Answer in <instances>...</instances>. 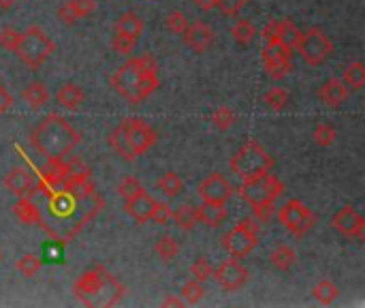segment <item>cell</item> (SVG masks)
Masks as SVG:
<instances>
[{
    "label": "cell",
    "mask_w": 365,
    "mask_h": 308,
    "mask_svg": "<svg viewBox=\"0 0 365 308\" xmlns=\"http://www.w3.org/2000/svg\"><path fill=\"white\" fill-rule=\"evenodd\" d=\"M319 99L325 107H340L349 99V86L342 79H327L319 90Z\"/></svg>",
    "instance_id": "21"
},
{
    "label": "cell",
    "mask_w": 365,
    "mask_h": 308,
    "mask_svg": "<svg viewBox=\"0 0 365 308\" xmlns=\"http://www.w3.org/2000/svg\"><path fill=\"white\" fill-rule=\"evenodd\" d=\"M171 219H173V221H175V225H178L180 229H184V232L192 229V227L199 223L197 208H195V206H190V204H184V206H180V208L173 212V217H171Z\"/></svg>",
    "instance_id": "32"
},
{
    "label": "cell",
    "mask_w": 365,
    "mask_h": 308,
    "mask_svg": "<svg viewBox=\"0 0 365 308\" xmlns=\"http://www.w3.org/2000/svg\"><path fill=\"white\" fill-rule=\"evenodd\" d=\"M171 217H173V210H171V206L169 204H156V208H154V214H152V221L150 223H156V225H167L169 221H171Z\"/></svg>",
    "instance_id": "43"
},
{
    "label": "cell",
    "mask_w": 365,
    "mask_h": 308,
    "mask_svg": "<svg viewBox=\"0 0 365 308\" xmlns=\"http://www.w3.org/2000/svg\"><path fill=\"white\" fill-rule=\"evenodd\" d=\"M98 2L96 0H66L60 9H58V19L66 26L75 24L81 17H88L96 11Z\"/></svg>",
    "instance_id": "20"
},
{
    "label": "cell",
    "mask_w": 365,
    "mask_h": 308,
    "mask_svg": "<svg viewBox=\"0 0 365 308\" xmlns=\"http://www.w3.org/2000/svg\"><path fill=\"white\" fill-rule=\"evenodd\" d=\"M342 81L349 86V88H353V90H361L365 86V64L361 60H355V62H351L346 69H344V73H342Z\"/></svg>",
    "instance_id": "31"
},
{
    "label": "cell",
    "mask_w": 365,
    "mask_h": 308,
    "mask_svg": "<svg viewBox=\"0 0 365 308\" xmlns=\"http://www.w3.org/2000/svg\"><path fill=\"white\" fill-rule=\"evenodd\" d=\"M295 49L299 51V56L304 58L306 64L319 66V64H323L334 54V43H331L329 34L323 28L312 26V28L302 32L299 43H297Z\"/></svg>",
    "instance_id": "7"
},
{
    "label": "cell",
    "mask_w": 365,
    "mask_h": 308,
    "mask_svg": "<svg viewBox=\"0 0 365 308\" xmlns=\"http://www.w3.org/2000/svg\"><path fill=\"white\" fill-rule=\"evenodd\" d=\"M4 187L17 197H32L38 191V182L34 178V174H30L26 167H13L6 176H4Z\"/></svg>",
    "instance_id": "17"
},
{
    "label": "cell",
    "mask_w": 365,
    "mask_h": 308,
    "mask_svg": "<svg viewBox=\"0 0 365 308\" xmlns=\"http://www.w3.org/2000/svg\"><path fill=\"white\" fill-rule=\"evenodd\" d=\"M293 51L280 43H267L263 49V66L272 79H284L293 71Z\"/></svg>",
    "instance_id": "12"
},
{
    "label": "cell",
    "mask_w": 365,
    "mask_h": 308,
    "mask_svg": "<svg viewBox=\"0 0 365 308\" xmlns=\"http://www.w3.org/2000/svg\"><path fill=\"white\" fill-rule=\"evenodd\" d=\"M56 101L64 107V109H71V111H77L83 101H86V92L81 86L77 84H62L58 94H56Z\"/></svg>",
    "instance_id": "22"
},
{
    "label": "cell",
    "mask_w": 365,
    "mask_h": 308,
    "mask_svg": "<svg viewBox=\"0 0 365 308\" xmlns=\"http://www.w3.org/2000/svg\"><path fill=\"white\" fill-rule=\"evenodd\" d=\"M312 137H314V141H317L321 148H327V146H331V144L336 141V129H334L329 122H319V124L314 126Z\"/></svg>",
    "instance_id": "39"
},
{
    "label": "cell",
    "mask_w": 365,
    "mask_h": 308,
    "mask_svg": "<svg viewBox=\"0 0 365 308\" xmlns=\"http://www.w3.org/2000/svg\"><path fill=\"white\" fill-rule=\"evenodd\" d=\"M252 214L257 223H267L274 217V204H257L252 206Z\"/></svg>",
    "instance_id": "46"
},
{
    "label": "cell",
    "mask_w": 365,
    "mask_h": 308,
    "mask_svg": "<svg viewBox=\"0 0 365 308\" xmlns=\"http://www.w3.org/2000/svg\"><path fill=\"white\" fill-rule=\"evenodd\" d=\"M60 191L66 193L68 197H73L75 202H81V199H88L94 195V180L88 169H81V172L71 169L68 176L62 180Z\"/></svg>",
    "instance_id": "16"
},
{
    "label": "cell",
    "mask_w": 365,
    "mask_h": 308,
    "mask_svg": "<svg viewBox=\"0 0 365 308\" xmlns=\"http://www.w3.org/2000/svg\"><path fill=\"white\" fill-rule=\"evenodd\" d=\"M269 262H272V266H274L276 270L287 272V270H291L293 264L297 262V253H295V249L289 247V244H278V247L269 253Z\"/></svg>",
    "instance_id": "25"
},
{
    "label": "cell",
    "mask_w": 365,
    "mask_h": 308,
    "mask_svg": "<svg viewBox=\"0 0 365 308\" xmlns=\"http://www.w3.org/2000/svg\"><path fill=\"white\" fill-rule=\"evenodd\" d=\"M45 253L51 257V262H60V249H56V242L53 244H47Z\"/></svg>",
    "instance_id": "49"
},
{
    "label": "cell",
    "mask_w": 365,
    "mask_h": 308,
    "mask_svg": "<svg viewBox=\"0 0 365 308\" xmlns=\"http://www.w3.org/2000/svg\"><path fill=\"white\" fill-rule=\"evenodd\" d=\"M77 300L86 307H113L126 296V287L103 266L86 270L73 285Z\"/></svg>",
    "instance_id": "3"
},
{
    "label": "cell",
    "mask_w": 365,
    "mask_h": 308,
    "mask_svg": "<svg viewBox=\"0 0 365 308\" xmlns=\"http://www.w3.org/2000/svg\"><path fill=\"white\" fill-rule=\"evenodd\" d=\"M199 197L203 202H210V204H227L231 197H233V184L220 176V174H210L207 178L201 180L199 189H197Z\"/></svg>",
    "instance_id": "15"
},
{
    "label": "cell",
    "mask_w": 365,
    "mask_h": 308,
    "mask_svg": "<svg viewBox=\"0 0 365 308\" xmlns=\"http://www.w3.org/2000/svg\"><path fill=\"white\" fill-rule=\"evenodd\" d=\"M0 262H2V253H0Z\"/></svg>",
    "instance_id": "53"
},
{
    "label": "cell",
    "mask_w": 365,
    "mask_h": 308,
    "mask_svg": "<svg viewBox=\"0 0 365 308\" xmlns=\"http://www.w3.org/2000/svg\"><path fill=\"white\" fill-rule=\"evenodd\" d=\"M284 193V184L269 172L252 176V178H244L240 184V195L250 204H274L280 195Z\"/></svg>",
    "instance_id": "6"
},
{
    "label": "cell",
    "mask_w": 365,
    "mask_h": 308,
    "mask_svg": "<svg viewBox=\"0 0 365 308\" xmlns=\"http://www.w3.org/2000/svg\"><path fill=\"white\" fill-rule=\"evenodd\" d=\"M278 219H280V223L287 227V232H291V234L297 236V238L306 236V234L317 225V217H314L312 210H310L304 202H299V199H289V202L280 208Z\"/></svg>",
    "instance_id": "10"
},
{
    "label": "cell",
    "mask_w": 365,
    "mask_h": 308,
    "mask_svg": "<svg viewBox=\"0 0 365 308\" xmlns=\"http://www.w3.org/2000/svg\"><path fill=\"white\" fill-rule=\"evenodd\" d=\"M141 191H145L143 189V184L135 178V176H124L122 180H120V184H118V195L126 202V199H130V197H135V195H139Z\"/></svg>",
    "instance_id": "37"
},
{
    "label": "cell",
    "mask_w": 365,
    "mask_h": 308,
    "mask_svg": "<svg viewBox=\"0 0 365 308\" xmlns=\"http://www.w3.org/2000/svg\"><path fill=\"white\" fill-rule=\"evenodd\" d=\"M312 296H314V300H317L319 304L329 307V304H334V302L340 298V287H338L336 283H331V281H321V283L314 285Z\"/></svg>",
    "instance_id": "29"
},
{
    "label": "cell",
    "mask_w": 365,
    "mask_h": 308,
    "mask_svg": "<svg viewBox=\"0 0 365 308\" xmlns=\"http://www.w3.org/2000/svg\"><path fill=\"white\" fill-rule=\"evenodd\" d=\"M21 99L30 105V109H41V107H45L49 103L51 94H49V88L43 81H32L21 90Z\"/></svg>",
    "instance_id": "23"
},
{
    "label": "cell",
    "mask_w": 365,
    "mask_h": 308,
    "mask_svg": "<svg viewBox=\"0 0 365 308\" xmlns=\"http://www.w3.org/2000/svg\"><path fill=\"white\" fill-rule=\"evenodd\" d=\"M233 36H235V41L237 43H242V45H248L252 39H255V34H257V30H255V24L250 21V19H240L235 26H233Z\"/></svg>",
    "instance_id": "38"
},
{
    "label": "cell",
    "mask_w": 365,
    "mask_h": 308,
    "mask_svg": "<svg viewBox=\"0 0 365 308\" xmlns=\"http://www.w3.org/2000/svg\"><path fill=\"white\" fill-rule=\"evenodd\" d=\"M13 214L26 223V225H36L41 223V210L30 202V197H21L15 206H13Z\"/></svg>",
    "instance_id": "27"
},
{
    "label": "cell",
    "mask_w": 365,
    "mask_h": 308,
    "mask_svg": "<svg viewBox=\"0 0 365 308\" xmlns=\"http://www.w3.org/2000/svg\"><path fill=\"white\" fill-rule=\"evenodd\" d=\"M15 268H17V272H19L21 277L32 279V277H36V272L43 268V259L36 257L34 253H26V255H21V257L17 259Z\"/></svg>",
    "instance_id": "33"
},
{
    "label": "cell",
    "mask_w": 365,
    "mask_h": 308,
    "mask_svg": "<svg viewBox=\"0 0 365 308\" xmlns=\"http://www.w3.org/2000/svg\"><path fill=\"white\" fill-rule=\"evenodd\" d=\"M250 0H216V6L222 11V15H237Z\"/></svg>",
    "instance_id": "45"
},
{
    "label": "cell",
    "mask_w": 365,
    "mask_h": 308,
    "mask_svg": "<svg viewBox=\"0 0 365 308\" xmlns=\"http://www.w3.org/2000/svg\"><path fill=\"white\" fill-rule=\"evenodd\" d=\"M17 0H0V9H11Z\"/></svg>",
    "instance_id": "52"
},
{
    "label": "cell",
    "mask_w": 365,
    "mask_h": 308,
    "mask_svg": "<svg viewBox=\"0 0 365 308\" xmlns=\"http://www.w3.org/2000/svg\"><path fill=\"white\" fill-rule=\"evenodd\" d=\"M210 120H212V124H214L218 131H229V129L235 124V111H233L229 105H220V107H216V109L212 111Z\"/></svg>",
    "instance_id": "35"
},
{
    "label": "cell",
    "mask_w": 365,
    "mask_h": 308,
    "mask_svg": "<svg viewBox=\"0 0 365 308\" xmlns=\"http://www.w3.org/2000/svg\"><path fill=\"white\" fill-rule=\"evenodd\" d=\"M197 217H199V223L207 225V227H218L225 219H227V208L225 204H210V202H203L199 208H197Z\"/></svg>",
    "instance_id": "24"
},
{
    "label": "cell",
    "mask_w": 365,
    "mask_h": 308,
    "mask_svg": "<svg viewBox=\"0 0 365 308\" xmlns=\"http://www.w3.org/2000/svg\"><path fill=\"white\" fill-rule=\"evenodd\" d=\"M214 281L225 289V292H237L248 283V270L233 257L225 259L216 270H214Z\"/></svg>",
    "instance_id": "13"
},
{
    "label": "cell",
    "mask_w": 365,
    "mask_h": 308,
    "mask_svg": "<svg viewBox=\"0 0 365 308\" xmlns=\"http://www.w3.org/2000/svg\"><path fill=\"white\" fill-rule=\"evenodd\" d=\"M109 146H111V150L113 152H118L124 161H135V157H133V150H130V146H128V139H126V133H124V129H122V124H118V129H113L111 131V135H109Z\"/></svg>",
    "instance_id": "28"
},
{
    "label": "cell",
    "mask_w": 365,
    "mask_h": 308,
    "mask_svg": "<svg viewBox=\"0 0 365 308\" xmlns=\"http://www.w3.org/2000/svg\"><path fill=\"white\" fill-rule=\"evenodd\" d=\"M111 88L126 99L130 105L143 103L158 88V69L152 56H133L128 58L113 75Z\"/></svg>",
    "instance_id": "1"
},
{
    "label": "cell",
    "mask_w": 365,
    "mask_h": 308,
    "mask_svg": "<svg viewBox=\"0 0 365 308\" xmlns=\"http://www.w3.org/2000/svg\"><path fill=\"white\" fill-rule=\"evenodd\" d=\"M120 124L126 133V139H128V146H130L135 159L145 154L158 141V133L148 122H143L139 118H126Z\"/></svg>",
    "instance_id": "11"
},
{
    "label": "cell",
    "mask_w": 365,
    "mask_h": 308,
    "mask_svg": "<svg viewBox=\"0 0 365 308\" xmlns=\"http://www.w3.org/2000/svg\"><path fill=\"white\" fill-rule=\"evenodd\" d=\"M195 4H197L201 11H212V9H216V0H195Z\"/></svg>",
    "instance_id": "50"
},
{
    "label": "cell",
    "mask_w": 365,
    "mask_h": 308,
    "mask_svg": "<svg viewBox=\"0 0 365 308\" xmlns=\"http://www.w3.org/2000/svg\"><path fill=\"white\" fill-rule=\"evenodd\" d=\"M163 304H165V307H182V304H184V300H182V298H173V296H167Z\"/></svg>",
    "instance_id": "51"
},
{
    "label": "cell",
    "mask_w": 365,
    "mask_h": 308,
    "mask_svg": "<svg viewBox=\"0 0 365 308\" xmlns=\"http://www.w3.org/2000/svg\"><path fill=\"white\" fill-rule=\"evenodd\" d=\"M263 39H265V45H267V43H278V19H272V21L265 26Z\"/></svg>",
    "instance_id": "48"
},
{
    "label": "cell",
    "mask_w": 365,
    "mask_h": 308,
    "mask_svg": "<svg viewBox=\"0 0 365 308\" xmlns=\"http://www.w3.org/2000/svg\"><path fill=\"white\" fill-rule=\"evenodd\" d=\"M299 36H302V30L291 19H278V43L280 45L295 51V47L299 43Z\"/></svg>",
    "instance_id": "26"
},
{
    "label": "cell",
    "mask_w": 365,
    "mask_h": 308,
    "mask_svg": "<svg viewBox=\"0 0 365 308\" xmlns=\"http://www.w3.org/2000/svg\"><path fill=\"white\" fill-rule=\"evenodd\" d=\"M229 165H231V172L244 180V178H252V176L269 172L274 167V157L257 139H248L231 157Z\"/></svg>",
    "instance_id": "5"
},
{
    "label": "cell",
    "mask_w": 365,
    "mask_h": 308,
    "mask_svg": "<svg viewBox=\"0 0 365 308\" xmlns=\"http://www.w3.org/2000/svg\"><path fill=\"white\" fill-rule=\"evenodd\" d=\"M13 107V94L9 92V88L0 81V118Z\"/></svg>",
    "instance_id": "47"
},
{
    "label": "cell",
    "mask_w": 365,
    "mask_h": 308,
    "mask_svg": "<svg viewBox=\"0 0 365 308\" xmlns=\"http://www.w3.org/2000/svg\"><path fill=\"white\" fill-rule=\"evenodd\" d=\"M81 133L62 116L49 114L45 116L32 131L30 144L32 148L43 154L47 161H66V157L79 146Z\"/></svg>",
    "instance_id": "2"
},
{
    "label": "cell",
    "mask_w": 365,
    "mask_h": 308,
    "mask_svg": "<svg viewBox=\"0 0 365 308\" xmlns=\"http://www.w3.org/2000/svg\"><path fill=\"white\" fill-rule=\"evenodd\" d=\"M182 36H184V43L195 51V54H203V51H207L212 45H214V30H212V26H207L205 21H188V26H186V30L182 32Z\"/></svg>",
    "instance_id": "18"
},
{
    "label": "cell",
    "mask_w": 365,
    "mask_h": 308,
    "mask_svg": "<svg viewBox=\"0 0 365 308\" xmlns=\"http://www.w3.org/2000/svg\"><path fill=\"white\" fill-rule=\"evenodd\" d=\"M17 41H19V32L15 28H2L0 30V47H4L9 51H15Z\"/></svg>",
    "instance_id": "44"
},
{
    "label": "cell",
    "mask_w": 365,
    "mask_h": 308,
    "mask_svg": "<svg viewBox=\"0 0 365 308\" xmlns=\"http://www.w3.org/2000/svg\"><path fill=\"white\" fill-rule=\"evenodd\" d=\"M165 24H167V30H169V32L182 34V32L186 30V26H188V17H186L182 11H171V13L167 15Z\"/></svg>",
    "instance_id": "42"
},
{
    "label": "cell",
    "mask_w": 365,
    "mask_h": 308,
    "mask_svg": "<svg viewBox=\"0 0 365 308\" xmlns=\"http://www.w3.org/2000/svg\"><path fill=\"white\" fill-rule=\"evenodd\" d=\"M53 51H56V43L51 41V36L38 26H30L28 30L19 32V41L13 54H17V58L26 66L41 69L51 58Z\"/></svg>",
    "instance_id": "4"
},
{
    "label": "cell",
    "mask_w": 365,
    "mask_h": 308,
    "mask_svg": "<svg viewBox=\"0 0 365 308\" xmlns=\"http://www.w3.org/2000/svg\"><path fill=\"white\" fill-rule=\"evenodd\" d=\"M154 251H156V255H158L163 262H171L173 257H178V255H180V244H178V240H175V238H171V236H163V238H158V240H156Z\"/></svg>",
    "instance_id": "36"
},
{
    "label": "cell",
    "mask_w": 365,
    "mask_h": 308,
    "mask_svg": "<svg viewBox=\"0 0 365 308\" xmlns=\"http://www.w3.org/2000/svg\"><path fill=\"white\" fill-rule=\"evenodd\" d=\"M190 274H192V279L205 283V281L212 279L214 268H212V264L207 262V257H197V259L192 262V266H190Z\"/></svg>",
    "instance_id": "40"
},
{
    "label": "cell",
    "mask_w": 365,
    "mask_h": 308,
    "mask_svg": "<svg viewBox=\"0 0 365 308\" xmlns=\"http://www.w3.org/2000/svg\"><path fill=\"white\" fill-rule=\"evenodd\" d=\"M156 189H158L163 195H167V197H178V195L184 191V180H182L178 174L167 172V174H163V176L156 180Z\"/></svg>",
    "instance_id": "30"
},
{
    "label": "cell",
    "mask_w": 365,
    "mask_h": 308,
    "mask_svg": "<svg viewBox=\"0 0 365 308\" xmlns=\"http://www.w3.org/2000/svg\"><path fill=\"white\" fill-rule=\"evenodd\" d=\"M156 204H158V202H156L150 193L141 191L139 195H135V197H130V199L124 202V210H126V214H130L139 225H145V223L152 221V214H154Z\"/></svg>",
    "instance_id": "19"
},
{
    "label": "cell",
    "mask_w": 365,
    "mask_h": 308,
    "mask_svg": "<svg viewBox=\"0 0 365 308\" xmlns=\"http://www.w3.org/2000/svg\"><path fill=\"white\" fill-rule=\"evenodd\" d=\"M203 296H205V287H203L201 281L190 279V281H186V283L182 285L180 298L184 300V304H197V302L203 300Z\"/></svg>",
    "instance_id": "34"
},
{
    "label": "cell",
    "mask_w": 365,
    "mask_h": 308,
    "mask_svg": "<svg viewBox=\"0 0 365 308\" xmlns=\"http://www.w3.org/2000/svg\"><path fill=\"white\" fill-rule=\"evenodd\" d=\"M265 103H267L274 111H280V109H284L287 103H289V92H287L284 88H272V90H267V94H265Z\"/></svg>",
    "instance_id": "41"
},
{
    "label": "cell",
    "mask_w": 365,
    "mask_h": 308,
    "mask_svg": "<svg viewBox=\"0 0 365 308\" xmlns=\"http://www.w3.org/2000/svg\"><path fill=\"white\" fill-rule=\"evenodd\" d=\"M331 225L344 238H353L359 242L365 238V219L357 212L355 206H344L342 210H338Z\"/></svg>",
    "instance_id": "14"
},
{
    "label": "cell",
    "mask_w": 365,
    "mask_h": 308,
    "mask_svg": "<svg viewBox=\"0 0 365 308\" xmlns=\"http://www.w3.org/2000/svg\"><path fill=\"white\" fill-rule=\"evenodd\" d=\"M143 32V19L135 11H126L115 21V34H113V49L120 56L133 54L139 36Z\"/></svg>",
    "instance_id": "9"
},
{
    "label": "cell",
    "mask_w": 365,
    "mask_h": 308,
    "mask_svg": "<svg viewBox=\"0 0 365 308\" xmlns=\"http://www.w3.org/2000/svg\"><path fill=\"white\" fill-rule=\"evenodd\" d=\"M257 244H259V225H257L255 219L240 221L222 238L225 251H229V255L235 257V259H242V257L250 255L257 249Z\"/></svg>",
    "instance_id": "8"
}]
</instances>
